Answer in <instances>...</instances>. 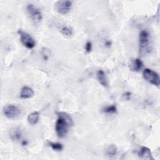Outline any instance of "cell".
Returning a JSON list of instances; mask_svg holds the SVG:
<instances>
[{"mask_svg": "<svg viewBox=\"0 0 160 160\" xmlns=\"http://www.w3.org/2000/svg\"><path fill=\"white\" fill-rule=\"evenodd\" d=\"M34 96V91L29 86H23L21 89L20 97L22 99H29Z\"/></svg>", "mask_w": 160, "mask_h": 160, "instance_id": "cell-10", "label": "cell"}, {"mask_svg": "<svg viewBox=\"0 0 160 160\" xmlns=\"http://www.w3.org/2000/svg\"><path fill=\"white\" fill-rule=\"evenodd\" d=\"M58 119L55 124V131L58 136L62 138L66 136L69 128L73 125L72 119L71 116L64 112H58Z\"/></svg>", "mask_w": 160, "mask_h": 160, "instance_id": "cell-1", "label": "cell"}, {"mask_svg": "<svg viewBox=\"0 0 160 160\" xmlns=\"http://www.w3.org/2000/svg\"><path fill=\"white\" fill-rule=\"evenodd\" d=\"M139 50L141 56L149 54L152 50V46L150 43L149 34L148 31L142 30L139 35Z\"/></svg>", "mask_w": 160, "mask_h": 160, "instance_id": "cell-2", "label": "cell"}, {"mask_svg": "<svg viewBox=\"0 0 160 160\" xmlns=\"http://www.w3.org/2000/svg\"><path fill=\"white\" fill-rule=\"evenodd\" d=\"M123 97L124 98L126 99V100H129L131 99V93L129 91H127L125 93H124L123 94Z\"/></svg>", "mask_w": 160, "mask_h": 160, "instance_id": "cell-20", "label": "cell"}, {"mask_svg": "<svg viewBox=\"0 0 160 160\" xmlns=\"http://www.w3.org/2000/svg\"><path fill=\"white\" fill-rule=\"evenodd\" d=\"M39 119V113L38 111H34L29 114L28 116L27 120L29 124L34 125L37 124Z\"/></svg>", "mask_w": 160, "mask_h": 160, "instance_id": "cell-13", "label": "cell"}, {"mask_svg": "<svg viewBox=\"0 0 160 160\" xmlns=\"http://www.w3.org/2000/svg\"><path fill=\"white\" fill-rule=\"evenodd\" d=\"M41 55L42 56V58L44 61H47L49 58V55H50V51L48 49H47L46 48H43L41 49Z\"/></svg>", "mask_w": 160, "mask_h": 160, "instance_id": "cell-18", "label": "cell"}, {"mask_svg": "<svg viewBox=\"0 0 160 160\" xmlns=\"http://www.w3.org/2000/svg\"><path fill=\"white\" fill-rule=\"evenodd\" d=\"M138 156L143 159H147V160H152L154 158H152V153L151 151V149L148 148V147L142 146L139 151Z\"/></svg>", "mask_w": 160, "mask_h": 160, "instance_id": "cell-8", "label": "cell"}, {"mask_svg": "<svg viewBox=\"0 0 160 160\" xmlns=\"http://www.w3.org/2000/svg\"><path fill=\"white\" fill-rule=\"evenodd\" d=\"M72 2L71 1H58L55 3L56 11L61 14H68L71 9Z\"/></svg>", "mask_w": 160, "mask_h": 160, "instance_id": "cell-6", "label": "cell"}, {"mask_svg": "<svg viewBox=\"0 0 160 160\" xmlns=\"http://www.w3.org/2000/svg\"><path fill=\"white\" fill-rule=\"evenodd\" d=\"M60 31L62 34H63L64 36H65L66 37H70V36H72V34H73L72 29L71 27L68 26H62L61 28Z\"/></svg>", "mask_w": 160, "mask_h": 160, "instance_id": "cell-15", "label": "cell"}, {"mask_svg": "<svg viewBox=\"0 0 160 160\" xmlns=\"http://www.w3.org/2000/svg\"><path fill=\"white\" fill-rule=\"evenodd\" d=\"M48 144L54 151H60L63 149L62 144L59 142H49Z\"/></svg>", "mask_w": 160, "mask_h": 160, "instance_id": "cell-17", "label": "cell"}, {"mask_svg": "<svg viewBox=\"0 0 160 160\" xmlns=\"http://www.w3.org/2000/svg\"><path fill=\"white\" fill-rule=\"evenodd\" d=\"M105 45H106V46H107V47H110L111 45V42L110 41H106V42H105Z\"/></svg>", "mask_w": 160, "mask_h": 160, "instance_id": "cell-21", "label": "cell"}, {"mask_svg": "<svg viewBox=\"0 0 160 160\" xmlns=\"http://www.w3.org/2000/svg\"><path fill=\"white\" fill-rule=\"evenodd\" d=\"M97 79L99 82L104 87L107 88L108 86V81L104 71L100 69L97 72Z\"/></svg>", "mask_w": 160, "mask_h": 160, "instance_id": "cell-12", "label": "cell"}, {"mask_svg": "<svg viewBox=\"0 0 160 160\" xmlns=\"http://www.w3.org/2000/svg\"><path fill=\"white\" fill-rule=\"evenodd\" d=\"M142 76L146 81L151 83V84L158 87L159 86V84H160L159 76L158 74L156 72L154 71L153 70L149 68H146L143 71Z\"/></svg>", "mask_w": 160, "mask_h": 160, "instance_id": "cell-4", "label": "cell"}, {"mask_svg": "<svg viewBox=\"0 0 160 160\" xmlns=\"http://www.w3.org/2000/svg\"><path fill=\"white\" fill-rule=\"evenodd\" d=\"M22 135V131L19 128H14L9 131V137L12 141H20Z\"/></svg>", "mask_w": 160, "mask_h": 160, "instance_id": "cell-11", "label": "cell"}, {"mask_svg": "<svg viewBox=\"0 0 160 160\" xmlns=\"http://www.w3.org/2000/svg\"><path fill=\"white\" fill-rule=\"evenodd\" d=\"M117 153H118V149L116 146L114 144L109 145L106 150V154L107 156L109 158H112L115 156L117 154Z\"/></svg>", "mask_w": 160, "mask_h": 160, "instance_id": "cell-14", "label": "cell"}, {"mask_svg": "<svg viewBox=\"0 0 160 160\" xmlns=\"http://www.w3.org/2000/svg\"><path fill=\"white\" fill-rule=\"evenodd\" d=\"M26 11L30 19L34 23L38 24L41 21L42 19V12L41 10L34 4H29L26 6Z\"/></svg>", "mask_w": 160, "mask_h": 160, "instance_id": "cell-3", "label": "cell"}, {"mask_svg": "<svg viewBox=\"0 0 160 160\" xmlns=\"http://www.w3.org/2000/svg\"><path fill=\"white\" fill-rule=\"evenodd\" d=\"M2 112L5 117L8 119H15L21 114L20 109L13 104H8L2 109Z\"/></svg>", "mask_w": 160, "mask_h": 160, "instance_id": "cell-5", "label": "cell"}, {"mask_svg": "<svg viewBox=\"0 0 160 160\" xmlns=\"http://www.w3.org/2000/svg\"><path fill=\"white\" fill-rule=\"evenodd\" d=\"M143 66V62L139 58H136L132 60L129 64V69L132 71L138 72L139 71Z\"/></svg>", "mask_w": 160, "mask_h": 160, "instance_id": "cell-9", "label": "cell"}, {"mask_svg": "<svg viewBox=\"0 0 160 160\" xmlns=\"http://www.w3.org/2000/svg\"><path fill=\"white\" fill-rule=\"evenodd\" d=\"M18 32L20 35L21 42L24 46L28 49H32L35 46L36 42L34 39L28 33L24 32L22 30H19Z\"/></svg>", "mask_w": 160, "mask_h": 160, "instance_id": "cell-7", "label": "cell"}, {"mask_svg": "<svg viewBox=\"0 0 160 160\" xmlns=\"http://www.w3.org/2000/svg\"><path fill=\"white\" fill-rule=\"evenodd\" d=\"M92 49V44L90 41H88L85 44V50L86 52H90Z\"/></svg>", "mask_w": 160, "mask_h": 160, "instance_id": "cell-19", "label": "cell"}, {"mask_svg": "<svg viewBox=\"0 0 160 160\" xmlns=\"http://www.w3.org/2000/svg\"><path fill=\"white\" fill-rule=\"evenodd\" d=\"M102 112L107 114H114L117 112V108L116 105H111L105 107L102 109Z\"/></svg>", "mask_w": 160, "mask_h": 160, "instance_id": "cell-16", "label": "cell"}]
</instances>
